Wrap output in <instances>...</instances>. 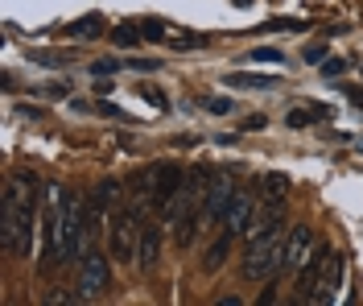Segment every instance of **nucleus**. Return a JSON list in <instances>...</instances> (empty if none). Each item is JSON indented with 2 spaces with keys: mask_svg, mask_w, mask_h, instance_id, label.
<instances>
[{
  "mask_svg": "<svg viewBox=\"0 0 363 306\" xmlns=\"http://www.w3.org/2000/svg\"><path fill=\"white\" fill-rule=\"evenodd\" d=\"M38 199H42L38 178L29 170H13L9 187H4V199H0V248L9 257H29V248H33V224L42 219Z\"/></svg>",
  "mask_w": 363,
  "mask_h": 306,
  "instance_id": "obj_1",
  "label": "nucleus"
},
{
  "mask_svg": "<svg viewBox=\"0 0 363 306\" xmlns=\"http://www.w3.org/2000/svg\"><path fill=\"white\" fill-rule=\"evenodd\" d=\"M277 269H285V232L281 228L248 240V253H244V278L248 282H269Z\"/></svg>",
  "mask_w": 363,
  "mask_h": 306,
  "instance_id": "obj_2",
  "label": "nucleus"
},
{
  "mask_svg": "<svg viewBox=\"0 0 363 306\" xmlns=\"http://www.w3.org/2000/svg\"><path fill=\"white\" fill-rule=\"evenodd\" d=\"M140 224H145V215L136 212L133 203H124V207L112 212V224H108V253H112V261H120V265H133L136 261Z\"/></svg>",
  "mask_w": 363,
  "mask_h": 306,
  "instance_id": "obj_3",
  "label": "nucleus"
},
{
  "mask_svg": "<svg viewBox=\"0 0 363 306\" xmlns=\"http://www.w3.org/2000/svg\"><path fill=\"white\" fill-rule=\"evenodd\" d=\"M112 253H99V248H87L79 257V298H99L108 285H112Z\"/></svg>",
  "mask_w": 363,
  "mask_h": 306,
  "instance_id": "obj_4",
  "label": "nucleus"
},
{
  "mask_svg": "<svg viewBox=\"0 0 363 306\" xmlns=\"http://www.w3.org/2000/svg\"><path fill=\"white\" fill-rule=\"evenodd\" d=\"M231 199H235V187H231V178L223 174H215L203 190V224H223L227 207H231Z\"/></svg>",
  "mask_w": 363,
  "mask_h": 306,
  "instance_id": "obj_5",
  "label": "nucleus"
},
{
  "mask_svg": "<svg viewBox=\"0 0 363 306\" xmlns=\"http://www.w3.org/2000/svg\"><path fill=\"white\" fill-rule=\"evenodd\" d=\"M314 248H318V240L314 232L306 228V224H297L294 232L285 236V269H294V273H301V265L314 257Z\"/></svg>",
  "mask_w": 363,
  "mask_h": 306,
  "instance_id": "obj_6",
  "label": "nucleus"
},
{
  "mask_svg": "<svg viewBox=\"0 0 363 306\" xmlns=\"http://www.w3.org/2000/svg\"><path fill=\"white\" fill-rule=\"evenodd\" d=\"M161 265V224H140V244H136V269L153 273Z\"/></svg>",
  "mask_w": 363,
  "mask_h": 306,
  "instance_id": "obj_7",
  "label": "nucleus"
},
{
  "mask_svg": "<svg viewBox=\"0 0 363 306\" xmlns=\"http://www.w3.org/2000/svg\"><path fill=\"white\" fill-rule=\"evenodd\" d=\"M252 219H256V199H252L248 190H235V199H231V207H227L223 224L231 236H248Z\"/></svg>",
  "mask_w": 363,
  "mask_h": 306,
  "instance_id": "obj_8",
  "label": "nucleus"
},
{
  "mask_svg": "<svg viewBox=\"0 0 363 306\" xmlns=\"http://www.w3.org/2000/svg\"><path fill=\"white\" fill-rule=\"evenodd\" d=\"M199 224H203V207H194V203H190V207H186V212L174 219V244H178L182 253L194 244V232H199Z\"/></svg>",
  "mask_w": 363,
  "mask_h": 306,
  "instance_id": "obj_9",
  "label": "nucleus"
},
{
  "mask_svg": "<svg viewBox=\"0 0 363 306\" xmlns=\"http://www.w3.org/2000/svg\"><path fill=\"white\" fill-rule=\"evenodd\" d=\"M182 182H186V174H182L178 165H161V174H157V212L182 190Z\"/></svg>",
  "mask_w": 363,
  "mask_h": 306,
  "instance_id": "obj_10",
  "label": "nucleus"
},
{
  "mask_svg": "<svg viewBox=\"0 0 363 306\" xmlns=\"http://www.w3.org/2000/svg\"><path fill=\"white\" fill-rule=\"evenodd\" d=\"M120 203V182H99L95 187V195H91V212L95 215H108Z\"/></svg>",
  "mask_w": 363,
  "mask_h": 306,
  "instance_id": "obj_11",
  "label": "nucleus"
},
{
  "mask_svg": "<svg viewBox=\"0 0 363 306\" xmlns=\"http://www.w3.org/2000/svg\"><path fill=\"white\" fill-rule=\"evenodd\" d=\"M260 195H264V203H285V195H289V178L285 174H264L260 178Z\"/></svg>",
  "mask_w": 363,
  "mask_h": 306,
  "instance_id": "obj_12",
  "label": "nucleus"
},
{
  "mask_svg": "<svg viewBox=\"0 0 363 306\" xmlns=\"http://www.w3.org/2000/svg\"><path fill=\"white\" fill-rule=\"evenodd\" d=\"M277 83H281L277 75H248V71L227 75V87H260V92H269V87H277Z\"/></svg>",
  "mask_w": 363,
  "mask_h": 306,
  "instance_id": "obj_13",
  "label": "nucleus"
},
{
  "mask_svg": "<svg viewBox=\"0 0 363 306\" xmlns=\"http://www.w3.org/2000/svg\"><path fill=\"white\" fill-rule=\"evenodd\" d=\"M231 240H235V236L223 232L219 240H215V244H211V253L203 257V269H206V273H215V269H219V265L227 261V253H231Z\"/></svg>",
  "mask_w": 363,
  "mask_h": 306,
  "instance_id": "obj_14",
  "label": "nucleus"
},
{
  "mask_svg": "<svg viewBox=\"0 0 363 306\" xmlns=\"http://www.w3.org/2000/svg\"><path fill=\"white\" fill-rule=\"evenodd\" d=\"M99 33H104V17H99V13H87V17H79V21L70 25V38H79V42L99 38Z\"/></svg>",
  "mask_w": 363,
  "mask_h": 306,
  "instance_id": "obj_15",
  "label": "nucleus"
},
{
  "mask_svg": "<svg viewBox=\"0 0 363 306\" xmlns=\"http://www.w3.org/2000/svg\"><path fill=\"white\" fill-rule=\"evenodd\" d=\"M140 38H145V33L133 29V25H116V29H112V42H116V46H124V50H133Z\"/></svg>",
  "mask_w": 363,
  "mask_h": 306,
  "instance_id": "obj_16",
  "label": "nucleus"
},
{
  "mask_svg": "<svg viewBox=\"0 0 363 306\" xmlns=\"http://www.w3.org/2000/svg\"><path fill=\"white\" fill-rule=\"evenodd\" d=\"M120 67H124V58H99V62L91 67V75H95V79H112Z\"/></svg>",
  "mask_w": 363,
  "mask_h": 306,
  "instance_id": "obj_17",
  "label": "nucleus"
},
{
  "mask_svg": "<svg viewBox=\"0 0 363 306\" xmlns=\"http://www.w3.org/2000/svg\"><path fill=\"white\" fill-rule=\"evenodd\" d=\"M140 33H145V42H161L165 38V21H140Z\"/></svg>",
  "mask_w": 363,
  "mask_h": 306,
  "instance_id": "obj_18",
  "label": "nucleus"
},
{
  "mask_svg": "<svg viewBox=\"0 0 363 306\" xmlns=\"http://www.w3.org/2000/svg\"><path fill=\"white\" fill-rule=\"evenodd\" d=\"M248 62H256V67H260V62H281V54L269 50V46H260V50H252L248 54Z\"/></svg>",
  "mask_w": 363,
  "mask_h": 306,
  "instance_id": "obj_19",
  "label": "nucleus"
},
{
  "mask_svg": "<svg viewBox=\"0 0 363 306\" xmlns=\"http://www.w3.org/2000/svg\"><path fill=\"white\" fill-rule=\"evenodd\" d=\"M342 71H347V58H326V62H322V75H326V79H339Z\"/></svg>",
  "mask_w": 363,
  "mask_h": 306,
  "instance_id": "obj_20",
  "label": "nucleus"
},
{
  "mask_svg": "<svg viewBox=\"0 0 363 306\" xmlns=\"http://www.w3.org/2000/svg\"><path fill=\"white\" fill-rule=\"evenodd\" d=\"M124 62H128L133 71H157V67H161L157 58H124Z\"/></svg>",
  "mask_w": 363,
  "mask_h": 306,
  "instance_id": "obj_21",
  "label": "nucleus"
},
{
  "mask_svg": "<svg viewBox=\"0 0 363 306\" xmlns=\"http://www.w3.org/2000/svg\"><path fill=\"white\" fill-rule=\"evenodd\" d=\"M322 54H326V50H322V46H306V54H301V58H306L310 67H322V62H326Z\"/></svg>",
  "mask_w": 363,
  "mask_h": 306,
  "instance_id": "obj_22",
  "label": "nucleus"
},
{
  "mask_svg": "<svg viewBox=\"0 0 363 306\" xmlns=\"http://www.w3.org/2000/svg\"><path fill=\"white\" fill-rule=\"evenodd\" d=\"M74 298H79V294H67V290H62V294H45V306H67V302H74Z\"/></svg>",
  "mask_w": 363,
  "mask_h": 306,
  "instance_id": "obj_23",
  "label": "nucleus"
},
{
  "mask_svg": "<svg viewBox=\"0 0 363 306\" xmlns=\"http://www.w3.org/2000/svg\"><path fill=\"white\" fill-rule=\"evenodd\" d=\"M206 108H211L215 116H223V112H231V99H206Z\"/></svg>",
  "mask_w": 363,
  "mask_h": 306,
  "instance_id": "obj_24",
  "label": "nucleus"
},
{
  "mask_svg": "<svg viewBox=\"0 0 363 306\" xmlns=\"http://www.w3.org/2000/svg\"><path fill=\"white\" fill-rule=\"evenodd\" d=\"M264 124H269V120H264V116H248V120H244V133H260Z\"/></svg>",
  "mask_w": 363,
  "mask_h": 306,
  "instance_id": "obj_25",
  "label": "nucleus"
},
{
  "mask_svg": "<svg viewBox=\"0 0 363 306\" xmlns=\"http://www.w3.org/2000/svg\"><path fill=\"white\" fill-rule=\"evenodd\" d=\"M145 99H149L153 108H165V95H161V92H153V87H145Z\"/></svg>",
  "mask_w": 363,
  "mask_h": 306,
  "instance_id": "obj_26",
  "label": "nucleus"
},
{
  "mask_svg": "<svg viewBox=\"0 0 363 306\" xmlns=\"http://www.w3.org/2000/svg\"><path fill=\"white\" fill-rule=\"evenodd\" d=\"M342 92H347V99H351L355 108H363V87H342Z\"/></svg>",
  "mask_w": 363,
  "mask_h": 306,
  "instance_id": "obj_27",
  "label": "nucleus"
},
{
  "mask_svg": "<svg viewBox=\"0 0 363 306\" xmlns=\"http://www.w3.org/2000/svg\"><path fill=\"white\" fill-rule=\"evenodd\" d=\"M359 71H363V67H359Z\"/></svg>",
  "mask_w": 363,
  "mask_h": 306,
  "instance_id": "obj_28",
  "label": "nucleus"
}]
</instances>
